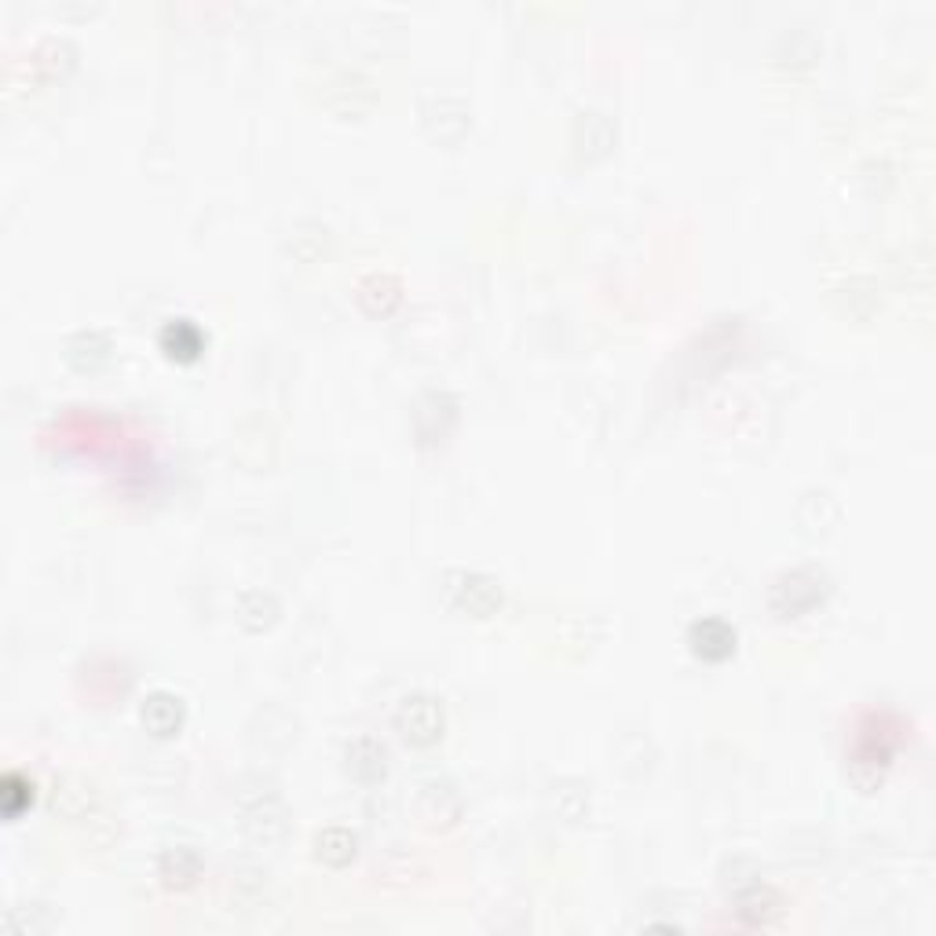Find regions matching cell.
I'll return each instance as SVG.
<instances>
[{
    "label": "cell",
    "mask_w": 936,
    "mask_h": 936,
    "mask_svg": "<svg viewBox=\"0 0 936 936\" xmlns=\"http://www.w3.org/2000/svg\"><path fill=\"white\" fill-rule=\"evenodd\" d=\"M827 592H831L827 571L794 567V571H783V575L772 582L769 608L776 611L779 619H798V615H804V611L816 608V603L827 600Z\"/></svg>",
    "instance_id": "cell-1"
},
{
    "label": "cell",
    "mask_w": 936,
    "mask_h": 936,
    "mask_svg": "<svg viewBox=\"0 0 936 936\" xmlns=\"http://www.w3.org/2000/svg\"><path fill=\"white\" fill-rule=\"evenodd\" d=\"M396 728L410 747H432V742H439L442 728H447L439 699H432V696L402 699V707L396 710Z\"/></svg>",
    "instance_id": "cell-2"
},
{
    "label": "cell",
    "mask_w": 936,
    "mask_h": 936,
    "mask_svg": "<svg viewBox=\"0 0 936 936\" xmlns=\"http://www.w3.org/2000/svg\"><path fill=\"white\" fill-rule=\"evenodd\" d=\"M447 589H450V600L476 619L495 615L501 608V586L495 578L476 575V571H454V575H447Z\"/></svg>",
    "instance_id": "cell-3"
},
{
    "label": "cell",
    "mask_w": 936,
    "mask_h": 936,
    "mask_svg": "<svg viewBox=\"0 0 936 936\" xmlns=\"http://www.w3.org/2000/svg\"><path fill=\"white\" fill-rule=\"evenodd\" d=\"M736 640H739L736 626H732L728 619H717V615L691 622V629H688L691 656L702 659V662H724V659H732V656H736Z\"/></svg>",
    "instance_id": "cell-4"
},
{
    "label": "cell",
    "mask_w": 936,
    "mask_h": 936,
    "mask_svg": "<svg viewBox=\"0 0 936 936\" xmlns=\"http://www.w3.org/2000/svg\"><path fill=\"white\" fill-rule=\"evenodd\" d=\"M458 421V402L447 396V391H428L421 396L417 410H414V428L421 442H442L450 436Z\"/></svg>",
    "instance_id": "cell-5"
},
{
    "label": "cell",
    "mask_w": 936,
    "mask_h": 936,
    "mask_svg": "<svg viewBox=\"0 0 936 936\" xmlns=\"http://www.w3.org/2000/svg\"><path fill=\"white\" fill-rule=\"evenodd\" d=\"M345 764H348V776L374 787L388 776V750L385 742H377L374 736H355L345 747Z\"/></svg>",
    "instance_id": "cell-6"
},
{
    "label": "cell",
    "mask_w": 936,
    "mask_h": 936,
    "mask_svg": "<svg viewBox=\"0 0 936 936\" xmlns=\"http://www.w3.org/2000/svg\"><path fill=\"white\" fill-rule=\"evenodd\" d=\"M139 717H143L147 732H154V736L169 739L176 736L179 728H184V717H187V707L184 699L173 696V691H150L143 710H139Z\"/></svg>",
    "instance_id": "cell-7"
},
{
    "label": "cell",
    "mask_w": 936,
    "mask_h": 936,
    "mask_svg": "<svg viewBox=\"0 0 936 936\" xmlns=\"http://www.w3.org/2000/svg\"><path fill=\"white\" fill-rule=\"evenodd\" d=\"M158 874H161V882H165L169 889H187V885H195V882H198V874H201V857H198L195 849H187V845H179V849L161 852V860H158Z\"/></svg>",
    "instance_id": "cell-8"
},
{
    "label": "cell",
    "mask_w": 936,
    "mask_h": 936,
    "mask_svg": "<svg viewBox=\"0 0 936 936\" xmlns=\"http://www.w3.org/2000/svg\"><path fill=\"white\" fill-rule=\"evenodd\" d=\"M161 348L179 362H190V359L201 355V348H205V334H201L190 319H173L165 329H161Z\"/></svg>",
    "instance_id": "cell-9"
},
{
    "label": "cell",
    "mask_w": 936,
    "mask_h": 936,
    "mask_svg": "<svg viewBox=\"0 0 936 936\" xmlns=\"http://www.w3.org/2000/svg\"><path fill=\"white\" fill-rule=\"evenodd\" d=\"M359 852V838L348 827H326L315 838V857L329 868H348Z\"/></svg>",
    "instance_id": "cell-10"
},
{
    "label": "cell",
    "mask_w": 936,
    "mask_h": 936,
    "mask_svg": "<svg viewBox=\"0 0 936 936\" xmlns=\"http://www.w3.org/2000/svg\"><path fill=\"white\" fill-rule=\"evenodd\" d=\"M359 304L370 311V315H388L391 308L399 304V282L388 275H370L362 278L359 286Z\"/></svg>",
    "instance_id": "cell-11"
},
{
    "label": "cell",
    "mask_w": 936,
    "mask_h": 936,
    "mask_svg": "<svg viewBox=\"0 0 936 936\" xmlns=\"http://www.w3.org/2000/svg\"><path fill=\"white\" fill-rule=\"evenodd\" d=\"M66 359L74 362L77 370H96V366H103V362L110 359V345H107L103 334H96V329H85V334L70 337Z\"/></svg>",
    "instance_id": "cell-12"
},
{
    "label": "cell",
    "mask_w": 936,
    "mask_h": 936,
    "mask_svg": "<svg viewBox=\"0 0 936 936\" xmlns=\"http://www.w3.org/2000/svg\"><path fill=\"white\" fill-rule=\"evenodd\" d=\"M779 914V897L769 885H753V889L739 893V919L750 925H769Z\"/></svg>",
    "instance_id": "cell-13"
},
{
    "label": "cell",
    "mask_w": 936,
    "mask_h": 936,
    "mask_svg": "<svg viewBox=\"0 0 936 936\" xmlns=\"http://www.w3.org/2000/svg\"><path fill=\"white\" fill-rule=\"evenodd\" d=\"M275 615H278V603H275V597H271V592L253 589V592H246V597L238 600V622H241V626H246L249 633L267 629L271 622H275Z\"/></svg>",
    "instance_id": "cell-14"
},
{
    "label": "cell",
    "mask_w": 936,
    "mask_h": 936,
    "mask_svg": "<svg viewBox=\"0 0 936 936\" xmlns=\"http://www.w3.org/2000/svg\"><path fill=\"white\" fill-rule=\"evenodd\" d=\"M0 801H4V812H8V816L15 820L18 812H23L29 801H34V783L23 779V776H15V772H12V776L4 779V790H0Z\"/></svg>",
    "instance_id": "cell-15"
}]
</instances>
